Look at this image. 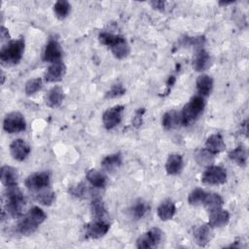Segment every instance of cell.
<instances>
[{
  "instance_id": "1",
  "label": "cell",
  "mask_w": 249,
  "mask_h": 249,
  "mask_svg": "<svg viewBox=\"0 0 249 249\" xmlns=\"http://www.w3.org/2000/svg\"><path fill=\"white\" fill-rule=\"evenodd\" d=\"M47 218L46 213L43 209L38 206H33L28 210L26 215H24L18 223L17 230L19 233L23 235H29L33 233L39 225H41Z\"/></svg>"
},
{
  "instance_id": "2",
  "label": "cell",
  "mask_w": 249,
  "mask_h": 249,
  "mask_svg": "<svg viewBox=\"0 0 249 249\" xmlns=\"http://www.w3.org/2000/svg\"><path fill=\"white\" fill-rule=\"evenodd\" d=\"M98 40L102 45L110 48L116 58L123 59L126 57L130 52L126 40L121 35H115L108 32H101L98 35Z\"/></svg>"
},
{
  "instance_id": "3",
  "label": "cell",
  "mask_w": 249,
  "mask_h": 249,
  "mask_svg": "<svg viewBox=\"0 0 249 249\" xmlns=\"http://www.w3.org/2000/svg\"><path fill=\"white\" fill-rule=\"evenodd\" d=\"M6 203L5 211L13 218H18L22 215V208L25 203L24 196L18 185L6 187L5 192Z\"/></svg>"
},
{
  "instance_id": "4",
  "label": "cell",
  "mask_w": 249,
  "mask_h": 249,
  "mask_svg": "<svg viewBox=\"0 0 249 249\" xmlns=\"http://www.w3.org/2000/svg\"><path fill=\"white\" fill-rule=\"evenodd\" d=\"M24 40L22 38L10 41L0 51V60L3 65L10 66L18 64L24 52Z\"/></svg>"
},
{
  "instance_id": "5",
  "label": "cell",
  "mask_w": 249,
  "mask_h": 249,
  "mask_svg": "<svg viewBox=\"0 0 249 249\" xmlns=\"http://www.w3.org/2000/svg\"><path fill=\"white\" fill-rule=\"evenodd\" d=\"M205 106L204 98L200 95L193 96L190 101L183 107L180 117L182 125H189L195 122L197 117L202 113Z\"/></svg>"
},
{
  "instance_id": "6",
  "label": "cell",
  "mask_w": 249,
  "mask_h": 249,
  "mask_svg": "<svg viewBox=\"0 0 249 249\" xmlns=\"http://www.w3.org/2000/svg\"><path fill=\"white\" fill-rule=\"evenodd\" d=\"M3 128L8 133H18L25 130L26 122L19 112H11L6 115L3 121Z\"/></svg>"
},
{
  "instance_id": "7",
  "label": "cell",
  "mask_w": 249,
  "mask_h": 249,
  "mask_svg": "<svg viewBox=\"0 0 249 249\" xmlns=\"http://www.w3.org/2000/svg\"><path fill=\"white\" fill-rule=\"evenodd\" d=\"M227 181V171L222 166L210 165L201 175V182L207 185H222Z\"/></svg>"
},
{
  "instance_id": "8",
  "label": "cell",
  "mask_w": 249,
  "mask_h": 249,
  "mask_svg": "<svg viewBox=\"0 0 249 249\" xmlns=\"http://www.w3.org/2000/svg\"><path fill=\"white\" fill-rule=\"evenodd\" d=\"M50 181H51V176L49 172L47 171L35 172L30 174L25 179V186L29 191L33 193L41 189L50 187Z\"/></svg>"
},
{
  "instance_id": "9",
  "label": "cell",
  "mask_w": 249,
  "mask_h": 249,
  "mask_svg": "<svg viewBox=\"0 0 249 249\" xmlns=\"http://www.w3.org/2000/svg\"><path fill=\"white\" fill-rule=\"evenodd\" d=\"M162 231L158 228H153L143 233L136 240V247L140 249H148L156 247L161 240Z\"/></svg>"
},
{
  "instance_id": "10",
  "label": "cell",
  "mask_w": 249,
  "mask_h": 249,
  "mask_svg": "<svg viewBox=\"0 0 249 249\" xmlns=\"http://www.w3.org/2000/svg\"><path fill=\"white\" fill-rule=\"evenodd\" d=\"M124 107L123 105H115L107 109L102 115V123L106 129H113L117 126L123 118Z\"/></svg>"
},
{
  "instance_id": "11",
  "label": "cell",
  "mask_w": 249,
  "mask_h": 249,
  "mask_svg": "<svg viewBox=\"0 0 249 249\" xmlns=\"http://www.w3.org/2000/svg\"><path fill=\"white\" fill-rule=\"evenodd\" d=\"M86 235L91 239H97L104 236L110 229V224L103 219H95L86 225Z\"/></svg>"
},
{
  "instance_id": "12",
  "label": "cell",
  "mask_w": 249,
  "mask_h": 249,
  "mask_svg": "<svg viewBox=\"0 0 249 249\" xmlns=\"http://www.w3.org/2000/svg\"><path fill=\"white\" fill-rule=\"evenodd\" d=\"M62 55V50L60 47V44L56 40H50L43 52V60L46 62L54 63L57 61H60Z\"/></svg>"
},
{
  "instance_id": "13",
  "label": "cell",
  "mask_w": 249,
  "mask_h": 249,
  "mask_svg": "<svg viewBox=\"0 0 249 249\" xmlns=\"http://www.w3.org/2000/svg\"><path fill=\"white\" fill-rule=\"evenodd\" d=\"M30 150V146L20 138L14 140L10 144V154L14 160L18 161L24 160L28 157Z\"/></svg>"
},
{
  "instance_id": "14",
  "label": "cell",
  "mask_w": 249,
  "mask_h": 249,
  "mask_svg": "<svg viewBox=\"0 0 249 249\" xmlns=\"http://www.w3.org/2000/svg\"><path fill=\"white\" fill-rule=\"evenodd\" d=\"M66 73V66L62 61H57L54 63H52L46 73H45V81L48 83H54L61 81Z\"/></svg>"
},
{
  "instance_id": "15",
  "label": "cell",
  "mask_w": 249,
  "mask_h": 249,
  "mask_svg": "<svg viewBox=\"0 0 249 249\" xmlns=\"http://www.w3.org/2000/svg\"><path fill=\"white\" fill-rule=\"evenodd\" d=\"M230 221V213L222 207L211 210L208 219V226L211 228L222 227Z\"/></svg>"
},
{
  "instance_id": "16",
  "label": "cell",
  "mask_w": 249,
  "mask_h": 249,
  "mask_svg": "<svg viewBox=\"0 0 249 249\" xmlns=\"http://www.w3.org/2000/svg\"><path fill=\"white\" fill-rule=\"evenodd\" d=\"M226 149L224 138L221 134L215 133L210 135L205 142V150L212 155L219 154Z\"/></svg>"
},
{
  "instance_id": "17",
  "label": "cell",
  "mask_w": 249,
  "mask_h": 249,
  "mask_svg": "<svg viewBox=\"0 0 249 249\" xmlns=\"http://www.w3.org/2000/svg\"><path fill=\"white\" fill-rule=\"evenodd\" d=\"M192 63L196 72H202L210 66V55L205 50L200 49L195 53Z\"/></svg>"
},
{
  "instance_id": "18",
  "label": "cell",
  "mask_w": 249,
  "mask_h": 249,
  "mask_svg": "<svg viewBox=\"0 0 249 249\" xmlns=\"http://www.w3.org/2000/svg\"><path fill=\"white\" fill-rule=\"evenodd\" d=\"M63 99H64V91L58 86L53 87L45 96V102L51 108L58 107L62 103Z\"/></svg>"
},
{
  "instance_id": "19",
  "label": "cell",
  "mask_w": 249,
  "mask_h": 249,
  "mask_svg": "<svg viewBox=\"0 0 249 249\" xmlns=\"http://www.w3.org/2000/svg\"><path fill=\"white\" fill-rule=\"evenodd\" d=\"M183 158L179 154H170L165 162V170L169 175H177L183 168Z\"/></svg>"
},
{
  "instance_id": "20",
  "label": "cell",
  "mask_w": 249,
  "mask_h": 249,
  "mask_svg": "<svg viewBox=\"0 0 249 249\" xmlns=\"http://www.w3.org/2000/svg\"><path fill=\"white\" fill-rule=\"evenodd\" d=\"M196 85V89H197L198 95H200L202 97L208 96L213 88V79L209 75L202 74L197 77Z\"/></svg>"
},
{
  "instance_id": "21",
  "label": "cell",
  "mask_w": 249,
  "mask_h": 249,
  "mask_svg": "<svg viewBox=\"0 0 249 249\" xmlns=\"http://www.w3.org/2000/svg\"><path fill=\"white\" fill-rule=\"evenodd\" d=\"M0 179L2 184L6 187L18 185L17 170L12 166L3 165L0 169Z\"/></svg>"
},
{
  "instance_id": "22",
  "label": "cell",
  "mask_w": 249,
  "mask_h": 249,
  "mask_svg": "<svg viewBox=\"0 0 249 249\" xmlns=\"http://www.w3.org/2000/svg\"><path fill=\"white\" fill-rule=\"evenodd\" d=\"M194 238L198 246H205L211 239V227H209L208 224L200 225L195 230Z\"/></svg>"
},
{
  "instance_id": "23",
  "label": "cell",
  "mask_w": 249,
  "mask_h": 249,
  "mask_svg": "<svg viewBox=\"0 0 249 249\" xmlns=\"http://www.w3.org/2000/svg\"><path fill=\"white\" fill-rule=\"evenodd\" d=\"M175 212H176L175 204L170 199H166L162 201L157 209V214L161 221L170 220L174 216Z\"/></svg>"
},
{
  "instance_id": "24",
  "label": "cell",
  "mask_w": 249,
  "mask_h": 249,
  "mask_svg": "<svg viewBox=\"0 0 249 249\" xmlns=\"http://www.w3.org/2000/svg\"><path fill=\"white\" fill-rule=\"evenodd\" d=\"M161 124L165 129H173L178 127L181 124L180 113L175 110H169L162 115Z\"/></svg>"
},
{
  "instance_id": "25",
  "label": "cell",
  "mask_w": 249,
  "mask_h": 249,
  "mask_svg": "<svg viewBox=\"0 0 249 249\" xmlns=\"http://www.w3.org/2000/svg\"><path fill=\"white\" fill-rule=\"evenodd\" d=\"M33 196H34V198L40 204L45 205V206L52 205L53 202L54 201V198H55V195L50 187H47V188L41 189L39 191L33 192Z\"/></svg>"
},
{
  "instance_id": "26",
  "label": "cell",
  "mask_w": 249,
  "mask_h": 249,
  "mask_svg": "<svg viewBox=\"0 0 249 249\" xmlns=\"http://www.w3.org/2000/svg\"><path fill=\"white\" fill-rule=\"evenodd\" d=\"M122 155L120 153H116L106 156L101 161V166L106 171H114L122 165Z\"/></svg>"
},
{
  "instance_id": "27",
  "label": "cell",
  "mask_w": 249,
  "mask_h": 249,
  "mask_svg": "<svg viewBox=\"0 0 249 249\" xmlns=\"http://www.w3.org/2000/svg\"><path fill=\"white\" fill-rule=\"evenodd\" d=\"M87 180L95 188H104L107 184L106 176L99 170L89 169L86 174Z\"/></svg>"
},
{
  "instance_id": "28",
  "label": "cell",
  "mask_w": 249,
  "mask_h": 249,
  "mask_svg": "<svg viewBox=\"0 0 249 249\" xmlns=\"http://www.w3.org/2000/svg\"><path fill=\"white\" fill-rule=\"evenodd\" d=\"M202 204L205 206V208L209 211L217 209L222 207L224 204L223 197L216 193H206V196L204 197V200Z\"/></svg>"
},
{
  "instance_id": "29",
  "label": "cell",
  "mask_w": 249,
  "mask_h": 249,
  "mask_svg": "<svg viewBox=\"0 0 249 249\" xmlns=\"http://www.w3.org/2000/svg\"><path fill=\"white\" fill-rule=\"evenodd\" d=\"M229 158L239 166H245L247 163V151L244 147L238 146L229 153Z\"/></svg>"
},
{
  "instance_id": "30",
  "label": "cell",
  "mask_w": 249,
  "mask_h": 249,
  "mask_svg": "<svg viewBox=\"0 0 249 249\" xmlns=\"http://www.w3.org/2000/svg\"><path fill=\"white\" fill-rule=\"evenodd\" d=\"M70 9H71V6H70L69 2L66 0L56 1L53 5L54 15L59 19L65 18L68 16V14L70 13Z\"/></svg>"
},
{
  "instance_id": "31",
  "label": "cell",
  "mask_w": 249,
  "mask_h": 249,
  "mask_svg": "<svg viewBox=\"0 0 249 249\" xmlns=\"http://www.w3.org/2000/svg\"><path fill=\"white\" fill-rule=\"evenodd\" d=\"M148 209H149V206L147 205V203L145 201L138 200L130 208V215L134 219L139 220L145 216Z\"/></svg>"
},
{
  "instance_id": "32",
  "label": "cell",
  "mask_w": 249,
  "mask_h": 249,
  "mask_svg": "<svg viewBox=\"0 0 249 249\" xmlns=\"http://www.w3.org/2000/svg\"><path fill=\"white\" fill-rule=\"evenodd\" d=\"M90 210L92 215L95 217V219H102L106 214L104 203L99 197H96L91 201Z\"/></svg>"
},
{
  "instance_id": "33",
  "label": "cell",
  "mask_w": 249,
  "mask_h": 249,
  "mask_svg": "<svg viewBox=\"0 0 249 249\" xmlns=\"http://www.w3.org/2000/svg\"><path fill=\"white\" fill-rule=\"evenodd\" d=\"M42 88H43L42 79L34 78V79H30L26 82V84L24 86V91H25L26 95H32V94L36 93L37 91L41 90Z\"/></svg>"
},
{
  "instance_id": "34",
  "label": "cell",
  "mask_w": 249,
  "mask_h": 249,
  "mask_svg": "<svg viewBox=\"0 0 249 249\" xmlns=\"http://www.w3.org/2000/svg\"><path fill=\"white\" fill-rule=\"evenodd\" d=\"M205 196H206L205 191H203L202 189L196 188L190 193V195L188 196V202L191 205H195V206L200 205V204H202Z\"/></svg>"
},
{
  "instance_id": "35",
  "label": "cell",
  "mask_w": 249,
  "mask_h": 249,
  "mask_svg": "<svg viewBox=\"0 0 249 249\" xmlns=\"http://www.w3.org/2000/svg\"><path fill=\"white\" fill-rule=\"evenodd\" d=\"M125 92V89L124 88V86L122 84H116L113 85L111 87V89L106 92L105 97L106 98H115V97H119L123 94H124Z\"/></svg>"
},
{
  "instance_id": "36",
  "label": "cell",
  "mask_w": 249,
  "mask_h": 249,
  "mask_svg": "<svg viewBox=\"0 0 249 249\" xmlns=\"http://www.w3.org/2000/svg\"><path fill=\"white\" fill-rule=\"evenodd\" d=\"M213 157L214 155L210 154L206 150H201L196 154V159L199 164H209L210 162H212Z\"/></svg>"
},
{
  "instance_id": "37",
  "label": "cell",
  "mask_w": 249,
  "mask_h": 249,
  "mask_svg": "<svg viewBox=\"0 0 249 249\" xmlns=\"http://www.w3.org/2000/svg\"><path fill=\"white\" fill-rule=\"evenodd\" d=\"M85 185L83 183H80L76 186H72L69 188V193L72 195V196H75L77 197H80L82 196L84 194H85Z\"/></svg>"
},
{
  "instance_id": "38",
  "label": "cell",
  "mask_w": 249,
  "mask_h": 249,
  "mask_svg": "<svg viewBox=\"0 0 249 249\" xmlns=\"http://www.w3.org/2000/svg\"><path fill=\"white\" fill-rule=\"evenodd\" d=\"M144 112H145L144 108H139V110L136 112V114H135V116H134V118L132 120V123H133L134 126L138 127V126L141 125V124H142V116H143Z\"/></svg>"
},
{
  "instance_id": "39",
  "label": "cell",
  "mask_w": 249,
  "mask_h": 249,
  "mask_svg": "<svg viewBox=\"0 0 249 249\" xmlns=\"http://www.w3.org/2000/svg\"><path fill=\"white\" fill-rule=\"evenodd\" d=\"M150 4L152 5V7L154 9H157V10H160L162 11L164 9V2L163 1H152L150 2Z\"/></svg>"
},
{
  "instance_id": "40",
  "label": "cell",
  "mask_w": 249,
  "mask_h": 249,
  "mask_svg": "<svg viewBox=\"0 0 249 249\" xmlns=\"http://www.w3.org/2000/svg\"><path fill=\"white\" fill-rule=\"evenodd\" d=\"M0 35H1V39L2 41L6 40L9 38V32H8V29H6L4 26H1V29H0Z\"/></svg>"
}]
</instances>
